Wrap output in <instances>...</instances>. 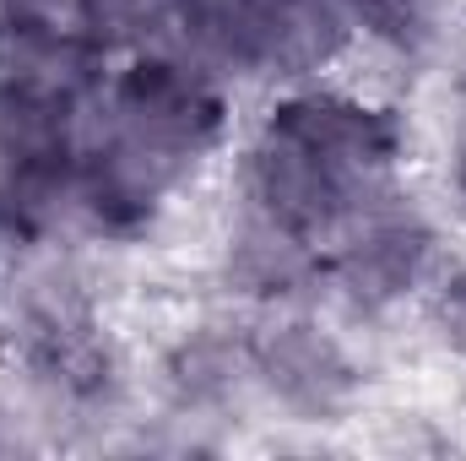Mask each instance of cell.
<instances>
[{
    "mask_svg": "<svg viewBox=\"0 0 466 461\" xmlns=\"http://www.w3.org/2000/svg\"><path fill=\"white\" fill-rule=\"evenodd\" d=\"M249 315V391L288 424H342L363 402V364L326 304L244 310Z\"/></svg>",
    "mask_w": 466,
    "mask_h": 461,
    "instance_id": "obj_3",
    "label": "cell"
},
{
    "mask_svg": "<svg viewBox=\"0 0 466 461\" xmlns=\"http://www.w3.org/2000/svg\"><path fill=\"white\" fill-rule=\"evenodd\" d=\"M445 229L423 196L407 185L374 196L331 233L320 266V304L348 321H380L407 304H423L434 277L445 271Z\"/></svg>",
    "mask_w": 466,
    "mask_h": 461,
    "instance_id": "obj_2",
    "label": "cell"
},
{
    "mask_svg": "<svg viewBox=\"0 0 466 461\" xmlns=\"http://www.w3.org/2000/svg\"><path fill=\"white\" fill-rule=\"evenodd\" d=\"M418 310H423L434 343L445 347L456 364H466V261H445V271L434 277V288L423 293Z\"/></svg>",
    "mask_w": 466,
    "mask_h": 461,
    "instance_id": "obj_4",
    "label": "cell"
},
{
    "mask_svg": "<svg viewBox=\"0 0 466 461\" xmlns=\"http://www.w3.org/2000/svg\"><path fill=\"white\" fill-rule=\"evenodd\" d=\"M16 446V413H11V402L0 396V451H11Z\"/></svg>",
    "mask_w": 466,
    "mask_h": 461,
    "instance_id": "obj_6",
    "label": "cell"
},
{
    "mask_svg": "<svg viewBox=\"0 0 466 461\" xmlns=\"http://www.w3.org/2000/svg\"><path fill=\"white\" fill-rule=\"evenodd\" d=\"M233 201L309 239L320 255L331 233L374 196L407 185V115L342 77L271 87L255 119L233 136Z\"/></svg>",
    "mask_w": 466,
    "mask_h": 461,
    "instance_id": "obj_1",
    "label": "cell"
},
{
    "mask_svg": "<svg viewBox=\"0 0 466 461\" xmlns=\"http://www.w3.org/2000/svg\"><path fill=\"white\" fill-rule=\"evenodd\" d=\"M440 190H445V207L466 223V82L451 93L440 119Z\"/></svg>",
    "mask_w": 466,
    "mask_h": 461,
    "instance_id": "obj_5",
    "label": "cell"
}]
</instances>
